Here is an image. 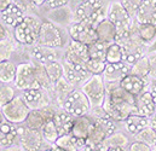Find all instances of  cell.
I'll list each match as a JSON object with an SVG mask.
<instances>
[{
    "label": "cell",
    "mask_w": 156,
    "mask_h": 151,
    "mask_svg": "<svg viewBox=\"0 0 156 151\" xmlns=\"http://www.w3.org/2000/svg\"><path fill=\"white\" fill-rule=\"evenodd\" d=\"M107 94L102 108L115 121H125L129 115L137 114L136 97L126 92L120 82H105Z\"/></svg>",
    "instance_id": "6da1fadb"
},
{
    "label": "cell",
    "mask_w": 156,
    "mask_h": 151,
    "mask_svg": "<svg viewBox=\"0 0 156 151\" xmlns=\"http://www.w3.org/2000/svg\"><path fill=\"white\" fill-rule=\"evenodd\" d=\"M13 83L18 90L22 91L39 88L48 90L51 86H53L45 72V68L40 64L37 65L32 63H21L17 65V73Z\"/></svg>",
    "instance_id": "7a4b0ae2"
},
{
    "label": "cell",
    "mask_w": 156,
    "mask_h": 151,
    "mask_svg": "<svg viewBox=\"0 0 156 151\" xmlns=\"http://www.w3.org/2000/svg\"><path fill=\"white\" fill-rule=\"evenodd\" d=\"M109 0H83L74 12L75 22H85L94 28L99 22L107 18L109 10Z\"/></svg>",
    "instance_id": "3957f363"
},
{
    "label": "cell",
    "mask_w": 156,
    "mask_h": 151,
    "mask_svg": "<svg viewBox=\"0 0 156 151\" xmlns=\"http://www.w3.org/2000/svg\"><path fill=\"white\" fill-rule=\"evenodd\" d=\"M117 44H120L123 48L125 52V62L128 64H133L136 61H138L140 57L145 56L148 46L144 44V41L139 38L138 32H137V24L136 22L133 23V27L131 28L129 33L123 37L122 39L117 40Z\"/></svg>",
    "instance_id": "277c9868"
},
{
    "label": "cell",
    "mask_w": 156,
    "mask_h": 151,
    "mask_svg": "<svg viewBox=\"0 0 156 151\" xmlns=\"http://www.w3.org/2000/svg\"><path fill=\"white\" fill-rule=\"evenodd\" d=\"M107 18L116 27V39L117 40L122 39L126 37L131 28L133 27L134 19L131 17V15L127 12V10L122 6V4L120 1H113L109 5V10H108V15Z\"/></svg>",
    "instance_id": "5b68a950"
},
{
    "label": "cell",
    "mask_w": 156,
    "mask_h": 151,
    "mask_svg": "<svg viewBox=\"0 0 156 151\" xmlns=\"http://www.w3.org/2000/svg\"><path fill=\"white\" fill-rule=\"evenodd\" d=\"M41 24H42V22L38 17L24 16L23 21L13 29L15 40L23 45H33V44L38 42Z\"/></svg>",
    "instance_id": "8992f818"
},
{
    "label": "cell",
    "mask_w": 156,
    "mask_h": 151,
    "mask_svg": "<svg viewBox=\"0 0 156 151\" xmlns=\"http://www.w3.org/2000/svg\"><path fill=\"white\" fill-rule=\"evenodd\" d=\"M81 90L87 96L91 103V109L101 108L103 105L107 94V86L103 75H91L81 85Z\"/></svg>",
    "instance_id": "52a82bcc"
},
{
    "label": "cell",
    "mask_w": 156,
    "mask_h": 151,
    "mask_svg": "<svg viewBox=\"0 0 156 151\" xmlns=\"http://www.w3.org/2000/svg\"><path fill=\"white\" fill-rule=\"evenodd\" d=\"M29 113L30 109L26 104L23 97H15L11 102L1 107V114L4 118L15 125L26 122Z\"/></svg>",
    "instance_id": "ba28073f"
},
{
    "label": "cell",
    "mask_w": 156,
    "mask_h": 151,
    "mask_svg": "<svg viewBox=\"0 0 156 151\" xmlns=\"http://www.w3.org/2000/svg\"><path fill=\"white\" fill-rule=\"evenodd\" d=\"M63 109L64 111L70 114L74 117H79V116H85L91 111V103L87 98V96L82 92V90H73L64 104H63Z\"/></svg>",
    "instance_id": "9c48e42d"
},
{
    "label": "cell",
    "mask_w": 156,
    "mask_h": 151,
    "mask_svg": "<svg viewBox=\"0 0 156 151\" xmlns=\"http://www.w3.org/2000/svg\"><path fill=\"white\" fill-rule=\"evenodd\" d=\"M38 44L42 46L58 48L63 45V35L61 29L52 22H42L38 37Z\"/></svg>",
    "instance_id": "30bf717a"
},
{
    "label": "cell",
    "mask_w": 156,
    "mask_h": 151,
    "mask_svg": "<svg viewBox=\"0 0 156 151\" xmlns=\"http://www.w3.org/2000/svg\"><path fill=\"white\" fill-rule=\"evenodd\" d=\"M17 137L20 138V144L26 151H39L42 145V133L41 129H32L27 126L17 127Z\"/></svg>",
    "instance_id": "8fae6325"
},
{
    "label": "cell",
    "mask_w": 156,
    "mask_h": 151,
    "mask_svg": "<svg viewBox=\"0 0 156 151\" xmlns=\"http://www.w3.org/2000/svg\"><path fill=\"white\" fill-rule=\"evenodd\" d=\"M69 35L72 40L85 44L87 46L98 40L96 28L85 22H74L69 28Z\"/></svg>",
    "instance_id": "7c38bea8"
},
{
    "label": "cell",
    "mask_w": 156,
    "mask_h": 151,
    "mask_svg": "<svg viewBox=\"0 0 156 151\" xmlns=\"http://www.w3.org/2000/svg\"><path fill=\"white\" fill-rule=\"evenodd\" d=\"M88 59H90L88 46L85 44L78 42L75 40H70L68 48L66 51V54H64V61L69 63L86 65Z\"/></svg>",
    "instance_id": "4fadbf2b"
},
{
    "label": "cell",
    "mask_w": 156,
    "mask_h": 151,
    "mask_svg": "<svg viewBox=\"0 0 156 151\" xmlns=\"http://www.w3.org/2000/svg\"><path fill=\"white\" fill-rule=\"evenodd\" d=\"M63 67H64V77L73 86L83 83L87 79L91 77V73L87 70L86 65L75 64V63H69V62H66L64 61Z\"/></svg>",
    "instance_id": "5bb4252c"
},
{
    "label": "cell",
    "mask_w": 156,
    "mask_h": 151,
    "mask_svg": "<svg viewBox=\"0 0 156 151\" xmlns=\"http://www.w3.org/2000/svg\"><path fill=\"white\" fill-rule=\"evenodd\" d=\"M134 22L138 24H155L156 26V0L142 1L136 12Z\"/></svg>",
    "instance_id": "9a60e30c"
},
{
    "label": "cell",
    "mask_w": 156,
    "mask_h": 151,
    "mask_svg": "<svg viewBox=\"0 0 156 151\" xmlns=\"http://www.w3.org/2000/svg\"><path fill=\"white\" fill-rule=\"evenodd\" d=\"M149 82H150V80L142 79V77H139V76L129 73L128 75H126L121 81H120V86H121L126 92H128L129 94L137 97V96H139L142 92H144V91L148 88Z\"/></svg>",
    "instance_id": "2e32d148"
},
{
    "label": "cell",
    "mask_w": 156,
    "mask_h": 151,
    "mask_svg": "<svg viewBox=\"0 0 156 151\" xmlns=\"http://www.w3.org/2000/svg\"><path fill=\"white\" fill-rule=\"evenodd\" d=\"M55 111L47 105L42 109H38V110H30V113L28 115L27 120H26V126L28 128L32 129H41L42 126L48 121L52 120L55 116Z\"/></svg>",
    "instance_id": "e0dca14e"
},
{
    "label": "cell",
    "mask_w": 156,
    "mask_h": 151,
    "mask_svg": "<svg viewBox=\"0 0 156 151\" xmlns=\"http://www.w3.org/2000/svg\"><path fill=\"white\" fill-rule=\"evenodd\" d=\"M131 64L127 62H120V63H107L105 70L102 74L105 82H120L126 75L131 73Z\"/></svg>",
    "instance_id": "ac0fdd59"
},
{
    "label": "cell",
    "mask_w": 156,
    "mask_h": 151,
    "mask_svg": "<svg viewBox=\"0 0 156 151\" xmlns=\"http://www.w3.org/2000/svg\"><path fill=\"white\" fill-rule=\"evenodd\" d=\"M136 107H137V114L139 115L151 117L156 114L155 100L148 88L136 97Z\"/></svg>",
    "instance_id": "d6986e66"
},
{
    "label": "cell",
    "mask_w": 156,
    "mask_h": 151,
    "mask_svg": "<svg viewBox=\"0 0 156 151\" xmlns=\"http://www.w3.org/2000/svg\"><path fill=\"white\" fill-rule=\"evenodd\" d=\"M23 99L30 110L42 109L48 105V98L42 92V88L23 91Z\"/></svg>",
    "instance_id": "ffe728a7"
},
{
    "label": "cell",
    "mask_w": 156,
    "mask_h": 151,
    "mask_svg": "<svg viewBox=\"0 0 156 151\" xmlns=\"http://www.w3.org/2000/svg\"><path fill=\"white\" fill-rule=\"evenodd\" d=\"M149 120L150 117L148 116L139 115V114H132L123 121V126H125L126 132L134 137L139 132L149 127Z\"/></svg>",
    "instance_id": "44dd1931"
},
{
    "label": "cell",
    "mask_w": 156,
    "mask_h": 151,
    "mask_svg": "<svg viewBox=\"0 0 156 151\" xmlns=\"http://www.w3.org/2000/svg\"><path fill=\"white\" fill-rule=\"evenodd\" d=\"M1 13V18H2V21L9 26V27H12V28H15V27H17L22 21H23V18H24V11L23 10H21L17 5H15L13 2L12 4H10L4 11H1L0 12Z\"/></svg>",
    "instance_id": "7402d4cb"
},
{
    "label": "cell",
    "mask_w": 156,
    "mask_h": 151,
    "mask_svg": "<svg viewBox=\"0 0 156 151\" xmlns=\"http://www.w3.org/2000/svg\"><path fill=\"white\" fill-rule=\"evenodd\" d=\"M96 32H97V37L98 40L107 42V44H113L115 42L116 39V27L108 19H103L102 22H99L96 27Z\"/></svg>",
    "instance_id": "603a6c76"
},
{
    "label": "cell",
    "mask_w": 156,
    "mask_h": 151,
    "mask_svg": "<svg viewBox=\"0 0 156 151\" xmlns=\"http://www.w3.org/2000/svg\"><path fill=\"white\" fill-rule=\"evenodd\" d=\"M85 144H86V139L76 138L72 133L61 135L55 143V145L66 151H79L85 146Z\"/></svg>",
    "instance_id": "cb8c5ba5"
},
{
    "label": "cell",
    "mask_w": 156,
    "mask_h": 151,
    "mask_svg": "<svg viewBox=\"0 0 156 151\" xmlns=\"http://www.w3.org/2000/svg\"><path fill=\"white\" fill-rule=\"evenodd\" d=\"M92 126H93V121L87 115L75 117L72 134L80 139H87V137L92 129Z\"/></svg>",
    "instance_id": "d4e9b609"
},
{
    "label": "cell",
    "mask_w": 156,
    "mask_h": 151,
    "mask_svg": "<svg viewBox=\"0 0 156 151\" xmlns=\"http://www.w3.org/2000/svg\"><path fill=\"white\" fill-rule=\"evenodd\" d=\"M11 122H0V145L9 148L17 138V126Z\"/></svg>",
    "instance_id": "484cf974"
},
{
    "label": "cell",
    "mask_w": 156,
    "mask_h": 151,
    "mask_svg": "<svg viewBox=\"0 0 156 151\" xmlns=\"http://www.w3.org/2000/svg\"><path fill=\"white\" fill-rule=\"evenodd\" d=\"M74 120H75V117L72 116L70 114H68L67 111L55 114L53 121H55V123L58 128L59 135L72 133V129H73V126H74Z\"/></svg>",
    "instance_id": "4316f807"
},
{
    "label": "cell",
    "mask_w": 156,
    "mask_h": 151,
    "mask_svg": "<svg viewBox=\"0 0 156 151\" xmlns=\"http://www.w3.org/2000/svg\"><path fill=\"white\" fill-rule=\"evenodd\" d=\"M33 57L35 58V61L39 63L40 65H45L48 62H53L57 61V53L55 51V48L52 47H47V46H42L39 45L35 46L32 51Z\"/></svg>",
    "instance_id": "83f0119b"
},
{
    "label": "cell",
    "mask_w": 156,
    "mask_h": 151,
    "mask_svg": "<svg viewBox=\"0 0 156 151\" xmlns=\"http://www.w3.org/2000/svg\"><path fill=\"white\" fill-rule=\"evenodd\" d=\"M137 24V32L139 38L144 41L147 46L154 45L156 41V26L155 24Z\"/></svg>",
    "instance_id": "f1b7e54d"
},
{
    "label": "cell",
    "mask_w": 156,
    "mask_h": 151,
    "mask_svg": "<svg viewBox=\"0 0 156 151\" xmlns=\"http://www.w3.org/2000/svg\"><path fill=\"white\" fill-rule=\"evenodd\" d=\"M131 74L139 76L142 79L145 80H150L149 74H150V67H149V58H148V53L143 57H140L138 61H136L132 67H131Z\"/></svg>",
    "instance_id": "f546056e"
},
{
    "label": "cell",
    "mask_w": 156,
    "mask_h": 151,
    "mask_svg": "<svg viewBox=\"0 0 156 151\" xmlns=\"http://www.w3.org/2000/svg\"><path fill=\"white\" fill-rule=\"evenodd\" d=\"M45 68V72L48 76V79L51 80V82L55 85L57 81H59L63 76H64V67L63 64H61L58 61H53V62H48L45 65H42Z\"/></svg>",
    "instance_id": "4dcf8cb0"
},
{
    "label": "cell",
    "mask_w": 156,
    "mask_h": 151,
    "mask_svg": "<svg viewBox=\"0 0 156 151\" xmlns=\"http://www.w3.org/2000/svg\"><path fill=\"white\" fill-rule=\"evenodd\" d=\"M17 73V67L10 62V61H4L0 62V81L4 83H10L13 82L16 79Z\"/></svg>",
    "instance_id": "1f68e13d"
},
{
    "label": "cell",
    "mask_w": 156,
    "mask_h": 151,
    "mask_svg": "<svg viewBox=\"0 0 156 151\" xmlns=\"http://www.w3.org/2000/svg\"><path fill=\"white\" fill-rule=\"evenodd\" d=\"M105 62L107 63H120L125 62V52L123 48L120 44L113 42L109 44L108 50H107V56H105Z\"/></svg>",
    "instance_id": "d6a6232c"
},
{
    "label": "cell",
    "mask_w": 156,
    "mask_h": 151,
    "mask_svg": "<svg viewBox=\"0 0 156 151\" xmlns=\"http://www.w3.org/2000/svg\"><path fill=\"white\" fill-rule=\"evenodd\" d=\"M108 46H109V44L103 42L101 40H97V41L92 42L91 45H88V54H90V58L105 61Z\"/></svg>",
    "instance_id": "836d02e7"
},
{
    "label": "cell",
    "mask_w": 156,
    "mask_h": 151,
    "mask_svg": "<svg viewBox=\"0 0 156 151\" xmlns=\"http://www.w3.org/2000/svg\"><path fill=\"white\" fill-rule=\"evenodd\" d=\"M41 133H42L44 139L47 140V142L51 143V144H55L56 140L61 137V135H59V132H58V128H57V126H56L53 118H52V120H48V121L42 126Z\"/></svg>",
    "instance_id": "e575fe53"
},
{
    "label": "cell",
    "mask_w": 156,
    "mask_h": 151,
    "mask_svg": "<svg viewBox=\"0 0 156 151\" xmlns=\"http://www.w3.org/2000/svg\"><path fill=\"white\" fill-rule=\"evenodd\" d=\"M104 143L109 148H127L129 144V140L126 137V134L121 132H114L112 135H109L104 140Z\"/></svg>",
    "instance_id": "d590c367"
},
{
    "label": "cell",
    "mask_w": 156,
    "mask_h": 151,
    "mask_svg": "<svg viewBox=\"0 0 156 151\" xmlns=\"http://www.w3.org/2000/svg\"><path fill=\"white\" fill-rule=\"evenodd\" d=\"M136 140L143 142L145 144H148L149 146H155L156 145V131H154L150 127H147L145 129H143L142 132H139L137 135H134Z\"/></svg>",
    "instance_id": "8d00e7d4"
},
{
    "label": "cell",
    "mask_w": 156,
    "mask_h": 151,
    "mask_svg": "<svg viewBox=\"0 0 156 151\" xmlns=\"http://www.w3.org/2000/svg\"><path fill=\"white\" fill-rule=\"evenodd\" d=\"M105 67H107V62L102 59L90 58L88 62L86 63V68L91 73V75H102L105 70Z\"/></svg>",
    "instance_id": "74e56055"
},
{
    "label": "cell",
    "mask_w": 156,
    "mask_h": 151,
    "mask_svg": "<svg viewBox=\"0 0 156 151\" xmlns=\"http://www.w3.org/2000/svg\"><path fill=\"white\" fill-rule=\"evenodd\" d=\"M15 45L10 39H4L0 41V62L9 61L11 54L13 53Z\"/></svg>",
    "instance_id": "f35d334b"
},
{
    "label": "cell",
    "mask_w": 156,
    "mask_h": 151,
    "mask_svg": "<svg viewBox=\"0 0 156 151\" xmlns=\"http://www.w3.org/2000/svg\"><path fill=\"white\" fill-rule=\"evenodd\" d=\"M120 2H121L122 6L127 10V12L131 15V17L134 19L136 12H137V10H138L139 6H140L142 0H120Z\"/></svg>",
    "instance_id": "ab89813d"
},
{
    "label": "cell",
    "mask_w": 156,
    "mask_h": 151,
    "mask_svg": "<svg viewBox=\"0 0 156 151\" xmlns=\"http://www.w3.org/2000/svg\"><path fill=\"white\" fill-rule=\"evenodd\" d=\"M15 98V91L13 88L5 86L0 88V107L7 104L9 102H11Z\"/></svg>",
    "instance_id": "60d3db41"
},
{
    "label": "cell",
    "mask_w": 156,
    "mask_h": 151,
    "mask_svg": "<svg viewBox=\"0 0 156 151\" xmlns=\"http://www.w3.org/2000/svg\"><path fill=\"white\" fill-rule=\"evenodd\" d=\"M151 146H149L148 144L143 143V142H139V140H133L128 144L127 146V151H151Z\"/></svg>",
    "instance_id": "b9f144b4"
},
{
    "label": "cell",
    "mask_w": 156,
    "mask_h": 151,
    "mask_svg": "<svg viewBox=\"0 0 156 151\" xmlns=\"http://www.w3.org/2000/svg\"><path fill=\"white\" fill-rule=\"evenodd\" d=\"M148 58H149V67H150L149 79L150 80H156V51L149 52Z\"/></svg>",
    "instance_id": "7bdbcfd3"
},
{
    "label": "cell",
    "mask_w": 156,
    "mask_h": 151,
    "mask_svg": "<svg viewBox=\"0 0 156 151\" xmlns=\"http://www.w3.org/2000/svg\"><path fill=\"white\" fill-rule=\"evenodd\" d=\"M82 149H83V151H108L110 148L103 142V143H98V144L86 143Z\"/></svg>",
    "instance_id": "ee69618b"
},
{
    "label": "cell",
    "mask_w": 156,
    "mask_h": 151,
    "mask_svg": "<svg viewBox=\"0 0 156 151\" xmlns=\"http://www.w3.org/2000/svg\"><path fill=\"white\" fill-rule=\"evenodd\" d=\"M69 2V0H45V5L48 9H59L66 6Z\"/></svg>",
    "instance_id": "f6af8a7d"
},
{
    "label": "cell",
    "mask_w": 156,
    "mask_h": 151,
    "mask_svg": "<svg viewBox=\"0 0 156 151\" xmlns=\"http://www.w3.org/2000/svg\"><path fill=\"white\" fill-rule=\"evenodd\" d=\"M12 2L15 4V5H17L21 10H23V11H28V10H30V7L34 5L30 0H12Z\"/></svg>",
    "instance_id": "bcb514c9"
},
{
    "label": "cell",
    "mask_w": 156,
    "mask_h": 151,
    "mask_svg": "<svg viewBox=\"0 0 156 151\" xmlns=\"http://www.w3.org/2000/svg\"><path fill=\"white\" fill-rule=\"evenodd\" d=\"M148 90L150 91L154 100H155V104H156V80H150L149 82V86H148Z\"/></svg>",
    "instance_id": "7dc6e473"
},
{
    "label": "cell",
    "mask_w": 156,
    "mask_h": 151,
    "mask_svg": "<svg viewBox=\"0 0 156 151\" xmlns=\"http://www.w3.org/2000/svg\"><path fill=\"white\" fill-rule=\"evenodd\" d=\"M7 38V30L5 29V27L0 23V41Z\"/></svg>",
    "instance_id": "c3c4849f"
},
{
    "label": "cell",
    "mask_w": 156,
    "mask_h": 151,
    "mask_svg": "<svg viewBox=\"0 0 156 151\" xmlns=\"http://www.w3.org/2000/svg\"><path fill=\"white\" fill-rule=\"evenodd\" d=\"M149 127L153 128L154 131H156V114L150 117V120H149Z\"/></svg>",
    "instance_id": "681fc988"
},
{
    "label": "cell",
    "mask_w": 156,
    "mask_h": 151,
    "mask_svg": "<svg viewBox=\"0 0 156 151\" xmlns=\"http://www.w3.org/2000/svg\"><path fill=\"white\" fill-rule=\"evenodd\" d=\"M34 5H37V6H40V5H42V4H45V0H30Z\"/></svg>",
    "instance_id": "f907efd6"
},
{
    "label": "cell",
    "mask_w": 156,
    "mask_h": 151,
    "mask_svg": "<svg viewBox=\"0 0 156 151\" xmlns=\"http://www.w3.org/2000/svg\"><path fill=\"white\" fill-rule=\"evenodd\" d=\"M108 151H127L126 148H110Z\"/></svg>",
    "instance_id": "816d5d0a"
},
{
    "label": "cell",
    "mask_w": 156,
    "mask_h": 151,
    "mask_svg": "<svg viewBox=\"0 0 156 151\" xmlns=\"http://www.w3.org/2000/svg\"><path fill=\"white\" fill-rule=\"evenodd\" d=\"M52 151H66V150H63V149H61V148H58L57 145H52Z\"/></svg>",
    "instance_id": "f5cc1de1"
},
{
    "label": "cell",
    "mask_w": 156,
    "mask_h": 151,
    "mask_svg": "<svg viewBox=\"0 0 156 151\" xmlns=\"http://www.w3.org/2000/svg\"><path fill=\"white\" fill-rule=\"evenodd\" d=\"M0 122H2V114L0 113Z\"/></svg>",
    "instance_id": "db71d44e"
},
{
    "label": "cell",
    "mask_w": 156,
    "mask_h": 151,
    "mask_svg": "<svg viewBox=\"0 0 156 151\" xmlns=\"http://www.w3.org/2000/svg\"><path fill=\"white\" fill-rule=\"evenodd\" d=\"M151 151H156V145H155V146H153V149H151Z\"/></svg>",
    "instance_id": "11a10c76"
},
{
    "label": "cell",
    "mask_w": 156,
    "mask_h": 151,
    "mask_svg": "<svg viewBox=\"0 0 156 151\" xmlns=\"http://www.w3.org/2000/svg\"><path fill=\"white\" fill-rule=\"evenodd\" d=\"M79 151H83V149H81V150H79Z\"/></svg>",
    "instance_id": "9f6ffc18"
},
{
    "label": "cell",
    "mask_w": 156,
    "mask_h": 151,
    "mask_svg": "<svg viewBox=\"0 0 156 151\" xmlns=\"http://www.w3.org/2000/svg\"><path fill=\"white\" fill-rule=\"evenodd\" d=\"M142 1H144V0H142Z\"/></svg>",
    "instance_id": "6f0895ef"
},
{
    "label": "cell",
    "mask_w": 156,
    "mask_h": 151,
    "mask_svg": "<svg viewBox=\"0 0 156 151\" xmlns=\"http://www.w3.org/2000/svg\"><path fill=\"white\" fill-rule=\"evenodd\" d=\"M155 42H156V41H155Z\"/></svg>",
    "instance_id": "680465c9"
}]
</instances>
